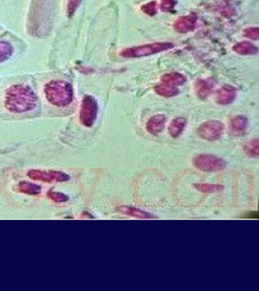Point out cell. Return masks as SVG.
I'll return each mask as SVG.
<instances>
[{
	"mask_svg": "<svg viewBox=\"0 0 259 291\" xmlns=\"http://www.w3.org/2000/svg\"><path fill=\"white\" fill-rule=\"evenodd\" d=\"M176 0H161V9L164 12H170L174 9Z\"/></svg>",
	"mask_w": 259,
	"mask_h": 291,
	"instance_id": "d4e9b609",
	"label": "cell"
},
{
	"mask_svg": "<svg viewBox=\"0 0 259 291\" xmlns=\"http://www.w3.org/2000/svg\"><path fill=\"white\" fill-rule=\"evenodd\" d=\"M37 106V95L28 85H11L5 91L4 107L11 113H26Z\"/></svg>",
	"mask_w": 259,
	"mask_h": 291,
	"instance_id": "6da1fadb",
	"label": "cell"
},
{
	"mask_svg": "<svg viewBox=\"0 0 259 291\" xmlns=\"http://www.w3.org/2000/svg\"><path fill=\"white\" fill-rule=\"evenodd\" d=\"M142 12L150 16H154L157 12V3L156 1H151L150 3L143 5L141 8Z\"/></svg>",
	"mask_w": 259,
	"mask_h": 291,
	"instance_id": "7402d4cb",
	"label": "cell"
},
{
	"mask_svg": "<svg viewBox=\"0 0 259 291\" xmlns=\"http://www.w3.org/2000/svg\"><path fill=\"white\" fill-rule=\"evenodd\" d=\"M186 77L183 74L178 72H171L168 74H165L161 77V82L162 83L167 84V85H171V86L177 87L180 85H183L186 83Z\"/></svg>",
	"mask_w": 259,
	"mask_h": 291,
	"instance_id": "5bb4252c",
	"label": "cell"
},
{
	"mask_svg": "<svg viewBox=\"0 0 259 291\" xmlns=\"http://www.w3.org/2000/svg\"><path fill=\"white\" fill-rule=\"evenodd\" d=\"M194 188L197 191L205 194H215L220 193L224 190V186L219 184H210V183H195Z\"/></svg>",
	"mask_w": 259,
	"mask_h": 291,
	"instance_id": "d6986e66",
	"label": "cell"
},
{
	"mask_svg": "<svg viewBox=\"0 0 259 291\" xmlns=\"http://www.w3.org/2000/svg\"><path fill=\"white\" fill-rule=\"evenodd\" d=\"M224 124L221 121L210 120L201 124L197 133L201 138L204 140L215 141L221 138L224 133Z\"/></svg>",
	"mask_w": 259,
	"mask_h": 291,
	"instance_id": "8992f818",
	"label": "cell"
},
{
	"mask_svg": "<svg viewBox=\"0 0 259 291\" xmlns=\"http://www.w3.org/2000/svg\"><path fill=\"white\" fill-rule=\"evenodd\" d=\"M28 176L34 181H43L44 183H52L53 181L64 182L70 179V177L67 174L55 170L32 169L28 172Z\"/></svg>",
	"mask_w": 259,
	"mask_h": 291,
	"instance_id": "52a82bcc",
	"label": "cell"
},
{
	"mask_svg": "<svg viewBox=\"0 0 259 291\" xmlns=\"http://www.w3.org/2000/svg\"><path fill=\"white\" fill-rule=\"evenodd\" d=\"M18 186L19 192L28 194V195L36 196L41 193V186L36 183L22 181Z\"/></svg>",
	"mask_w": 259,
	"mask_h": 291,
	"instance_id": "ac0fdd59",
	"label": "cell"
},
{
	"mask_svg": "<svg viewBox=\"0 0 259 291\" xmlns=\"http://www.w3.org/2000/svg\"><path fill=\"white\" fill-rule=\"evenodd\" d=\"M236 89L231 85H224L216 93L215 100L219 105L232 103L236 99Z\"/></svg>",
	"mask_w": 259,
	"mask_h": 291,
	"instance_id": "ba28073f",
	"label": "cell"
},
{
	"mask_svg": "<svg viewBox=\"0 0 259 291\" xmlns=\"http://www.w3.org/2000/svg\"><path fill=\"white\" fill-rule=\"evenodd\" d=\"M187 124V121L183 117L175 118L169 126V134L173 138H177L184 131Z\"/></svg>",
	"mask_w": 259,
	"mask_h": 291,
	"instance_id": "4fadbf2b",
	"label": "cell"
},
{
	"mask_svg": "<svg viewBox=\"0 0 259 291\" xmlns=\"http://www.w3.org/2000/svg\"><path fill=\"white\" fill-rule=\"evenodd\" d=\"M14 48L10 43L0 41V63L7 61L13 54Z\"/></svg>",
	"mask_w": 259,
	"mask_h": 291,
	"instance_id": "ffe728a7",
	"label": "cell"
},
{
	"mask_svg": "<svg viewBox=\"0 0 259 291\" xmlns=\"http://www.w3.org/2000/svg\"><path fill=\"white\" fill-rule=\"evenodd\" d=\"M166 122L167 117L165 115L162 114L154 115L147 122V131L152 135H158L165 128Z\"/></svg>",
	"mask_w": 259,
	"mask_h": 291,
	"instance_id": "30bf717a",
	"label": "cell"
},
{
	"mask_svg": "<svg viewBox=\"0 0 259 291\" xmlns=\"http://www.w3.org/2000/svg\"><path fill=\"white\" fill-rule=\"evenodd\" d=\"M154 91L160 96L166 98L173 97L180 93L177 87L171 86L162 82L154 88Z\"/></svg>",
	"mask_w": 259,
	"mask_h": 291,
	"instance_id": "e0dca14e",
	"label": "cell"
},
{
	"mask_svg": "<svg viewBox=\"0 0 259 291\" xmlns=\"http://www.w3.org/2000/svg\"><path fill=\"white\" fill-rule=\"evenodd\" d=\"M233 50L238 54L242 55H255L258 53V51L256 46L246 41L238 43L233 47Z\"/></svg>",
	"mask_w": 259,
	"mask_h": 291,
	"instance_id": "2e32d148",
	"label": "cell"
},
{
	"mask_svg": "<svg viewBox=\"0 0 259 291\" xmlns=\"http://www.w3.org/2000/svg\"><path fill=\"white\" fill-rule=\"evenodd\" d=\"M98 113V104L95 98L86 95L82 99L79 119L85 127L91 128L95 123Z\"/></svg>",
	"mask_w": 259,
	"mask_h": 291,
	"instance_id": "5b68a950",
	"label": "cell"
},
{
	"mask_svg": "<svg viewBox=\"0 0 259 291\" xmlns=\"http://www.w3.org/2000/svg\"><path fill=\"white\" fill-rule=\"evenodd\" d=\"M197 18L195 15L180 17L174 24V29L182 34L193 31L196 28Z\"/></svg>",
	"mask_w": 259,
	"mask_h": 291,
	"instance_id": "9c48e42d",
	"label": "cell"
},
{
	"mask_svg": "<svg viewBox=\"0 0 259 291\" xmlns=\"http://www.w3.org/2000/svg\"><path fill=\"white\" fill-rule=\"evenodd\" d=\"M193 164L198 170L205 172H217L224 170L227 163L224 159L214 155L200 154L193 159Z\"/></svg>",
	"mask_w": 259,
	"mask_h": 291,
	"instance_id": "277c9868",
	"label": "cell"
},
{
	"mask_svg": "<svg viewBox=\"0 0 259 291\" xmlns=\"http://www.w3.org/2000/svg\"><path fill=\"white\" fill-rule=\"evenodd\" d=\"M173 47L174 45L170 42L154 43V44L124 49L122 50L120 55L125 58H141L167 51Z\"/></svg>",
	"mask_w": 259,
	"mask_h": 291,
	"instance_id": "3957f363",
	"label": "cell"
},
{
	"mask_svg": "<svg viewBox=\"0 0 259 291\" xmlns=\"http://www.w3.org/2000/svg\"><path fill=\"white\" fill-rule=\"evenodd\" d=\"M214 85L210 80L198 79L195 83V91L198 98L205 99L212 93Z\"/></svg>",
	"mask_w": 259,
	"mask_h": 291,
	"instance_id": "7c38bea8",
	"label": "cell"
},
{
	"mask_svg": "<svg viewBox=\"0 0 259 291\" xmlns=\"http://www.w3.org/2000/svg\"><path fill=\"white\" fill-rule=\"evenodd\" d=\"M118 211L126 216H131L138 219H154L155 216L151 213L144 211L136 207L129 206V205H120L117 208Z\"/></svg>",
	"mask_w": 259,
	"mask_h": 291,
	"instance_id": "8fae6325",
	"label": "cell"
},
{
	"mask_svg": "<svg viewBox=\"0 0 259 291\" xmlns=\"http://www.w3.org/2000/svg\"><path fill=\"white\" fill-rule=\"evenodd\" d=\"M47 197L50 200H53V202H58V203L67 202L69 200V197L66 194H63V193L54 192V191H50V192L47 193Z\"/></svg>",
	"mask_w": 259,
	"mask_h": 291,
	"instance_id": "603a6c76",
	"label": "cell"
},
{
	"mask_svg": "<svg viewBox=\"0 0 259 291\" xmlns=\"http://www.w3.org/2000/svg\"><path fill=\"white\" fill-rule=\"evenodd\" d=\"M248 119L243 115H237L230 121V130L234 134H243L247 128Z\"/></svg>",
	"mask_w": 259,
	"mask_h": 291,
	"instance_id": "9a60e30c",
	"label": "cell"
},
{
	"mask_svg": "<svg viewBox=\"0 0 259 291\" xmlns=\"http://www.w3.org/2000/svg\"><path fill=\"white\" fill-rule=\"evenodd\" d=\"M245 153L250 157L257 158L259 155V142L258 139H252L244 146Z\"/></svg>",
	"mask_w": 259,
	"mask_h": 291,
	"instance_id": "44dd1931",
	"label": "cell"
},
{
	"mask_svg": "<svg viewBox=\"0 0 259 291\" xmlns=\"http://www.w3.org/2000/svg\"><path fill=\"white\" fill-rule=\"evenodd\" d=\"M82 0H68L67 14L69 17H72L79 7Z\"/></svg>",
	"mask_w": 259,
	"mask_h": 291,
	"instance_id": "cb8c5ba5",
	"label": "cell"
},
{
	"mask_svg": "<svg viewBox=\"0 0 259 291\" xmlns=\"http://www.w3.org/2000/svg\"><path fill=\"white\" fill-rule=\"evenodd\" d=\"M44 92L47 100L54 107H66L73 101V88L65 80H52L47 82Z\"/></svg>",
	"mask_w": 259,
	"mask_h": 291,
	"instance_id": "7a4b0ae2",
	"label": "cell"
},
{
	"mask_svg": "<svg viewBox=\"0 0 259 291\" xmlns=\"http://www.w3.org/2000/svg\"><path fill=\"white\" fill-rule=\"evenodd\" d=\"M243 35L249 39H259V28H249L245 30Z\"/></svg>",
	"mask_w": 259,
	"mask_h": 291,
	"instance_id": "484cf974",
	"label": "cell"
}]
</instances>
